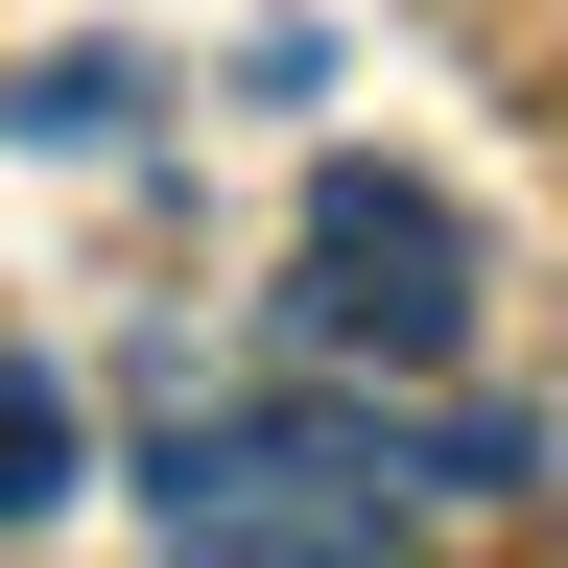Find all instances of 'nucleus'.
<instances>
[{
  "instance_id": "obj_3",
  "label": "nucleus",
  "mask_w": 568,
  "mask_h": 568,
  "mask_svg": "<svg viewBox=\"0 0 568 568\" xmlns=\"http://www.w3.org/2000/svg\"><path fill=\"white\" fill-rule=\"evenodd\" d=\"M0 521H71V379L0 355Z\"/></svg>"
},
{
  "instance_id": "obj_1",
  "label": "nucleus",
  "mask_w": 568,
  "mask_h": 568,
  "mask_svg": "<svg viewBox=\"0 0 568 568\" xmlns=\"http://www.w3.org/2000/svg\"><path fill=\"white\" fill-rule=\"evenodd\" d=\"M379 497H426V403H213L142 450V521H166V568H332L379 545Z\"/></svg>"
},
{
  "instance_id": "obj_4",
  "label": "nucleus",
  "mask_w": 568,
  "mask_h": 568,
  "mask_svg": "<svg viewBox=\"0 0 568 568\" xmlns=\"http://www.w3.org/2000/svg\"><path fill=\"white\" fill-rule=\"evenodd\" d=\"M332 568H403V545H332Z\"/></svg>"
},
{
  "instance_id": "obj_2",
  "label": "nucleus",
  "mask_w": 568,
  "mask_h": 568,
  "mask_svg": "<svg viewBox=\"0 0 568 568\" xmlns=\"http://www.w3.org/2000/svg\"><path fill=\"white\" fill-rule=\"evenodd\" d=\"M284 332H308V355H355V379H450V355H474V213L426 190V166H308Z\"/></svg>"
}]
</instances>
